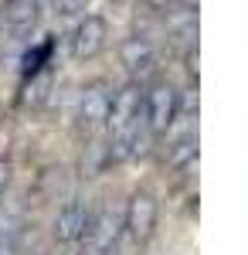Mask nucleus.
Masks as SVG:
<instances>
[{"instance_id": "nucleus-1", "label": "nucleus", "mask_w": 248, "mask_h": 255, "mask_svg": "<svg viewBox=\"0 0 248 255\" xmlns=\"http://www.w3.org/2000/svg\"><path fill=\"white\" fill-rule=\"evenodd\" d=\"M180 113V96L170 82H153L143 92V126L150 136H160L173 126V119Z\"/></svg>"}, {"instance_id": "nucleus-2", "label": "nucleus", "mask_w": 248, "mask_h": 255, "mask_svg": "<svg viewBox=\"0 0 248 255\" xmlns=\"http://www.w3.org/2000/svg\"><path fill=\"white\" fill-rule=\"evenodd\" d=\"M156 218H160V208H156V197L146 194V191H136L126 204V215H123V228L133 242H150L153 232H156Z\"/></svg>"}, {"instance_id": "nucleus-3", "label": "nucleus", "mask_w": 248, "mask_h": 255, "mask_svg": "<svg viewBox=\"0 0 248 255\" xmlns=\"http://www.w3.org/2000/svg\"><path fill=\"white\" fill-rule=\"evenodd\" d=\"M106 38H109V24L99 14H82V20L72 31V58L75 61H92L106 51Z\"/></svg>"}, {"instance_id": "nucleus-4", "label": "nucleus", "mask_w": 248, "mask_h": 255, "mask_svg": "<svg viewBox=\"0 0 248 255\" xmlns=\"http://www.w3.org/2000/svg\"><path fill=\"white\" fill-rule=\"evenodd\" d=\"M143 119V96H139V85H123L119 92H113V102H109V119L106 126L113 133H123Z\"/></svg>"}, {"instance_id": "nucleus-5", "label": "nucleus", "mask_w": 248, "mask_h": 255, "mask_svg": "<svg viewBox=\"0 0 248 255\" xmlns=\"http://www.w3.org/2000/svg\"><path fill=\"white\" fill-rule=\"evenodd\" d=\"M89 218H92V211H89L82 201H68L65 208H58L55 228H51L55 242H61V245L82 242V238H85V228H89Z\"/></svg>"}, {"instance_id": "nucleus-6", "label": "nucleus", "mask_w": 248, "mask_h": 255, "mask_svg": "<svg viewBox=\"0 0 248 255\" xmlns=\"http://www.w3.org/2000/svg\"><path fill=\"white\" fill-rule=\"evenodd\" d=\"M156 44L150 38H143V34H133V38H126L119 44V61L126 65V72L129 75H150L153 68H156Z\"/></svg>"}, {"instance_id": "nucleus-7", "label": "nucleus", "mask_w": 248, "mask_h": 255, "mask_svg": "<svg viewBox=\"0 0 248 255\" xmlns=\"http://www.w3.org/2000/svg\"><path fill=\"white\" fill-rule=\"evenodd\" d=\"M109 102H113V92H109L102 82L85 85L82 96H78V119H82V126H89V129L106 126V119H109Z\"/></svg>"}, {"instance_id": "nucleus-8", "label": "nucleus", "mask_w": 248, "mask_h": 255, "mask_svg": "<svg viewBox=\"0 0 248 255\" xmlns=\"http://www.w3.org/2000/svg\"><path fill=\"white\" fill-rule=\"evenodd\" d=\"M116 238H119V218H116L113 211H99V215L89 218L85 242H89L92 255H106L116 245Z\"/></svg>"}, {"instance_id": "nucleus-9", "label": "nucleus", "mask_w": 248, "mask_h": 255, "mask_svg": "<svg viewBox=\"0 0 248 255\" xmlns=\"http://www.w3.org/2000/svg\"><path fill=\"white\" fill-rule=\"evenodd\" d=\"M3 24L10 34H31L38 24V0H10L3 7Z\"/></svg>"}, {"instance_id": "nucleus-10", "label": "nucleus", "mask_w": 248, "mask_h": 255, "mask_svg": "<svg viewBox=\"0 0 248 255\" xmlns=\"http://www.w3.org/2000/svg\"><path fill=\"white\" fill-rule=\"evenodd\" d=\"M51 7H55L58 17H82L89 0H51Z\"/></svg>"}, {"instance_id": "nucleus-11", "label": "nucleus", "mask_w": 248, "mask_h": 255, "mask_svg": "<svg viewBox=\"0 0 248 255\" xmlns=\"http://www.w3.org/2000/svg\"><path fill=\"white\" fill-rule=\"evenodd\" d=\"M7 184H10V163H3V160H0V191H3Z\"/></svg>"}, {"instance_id": "nucleus-12", "label": "nucleus", "mask_w": 248, "mask_h": 255, "mask_svg": "<svg viewBox=\"0 0 248 255\" xmlns=\"http://www.w3.org/2000/svg\"><path fill=\"white\" fill-rule=\"evenodd\" d=\"M177 3H180V7H184L187 14H191V10H197V0H177Z\"/></svg>"}, {"instance_id": "nucleus-13", "label": "nucleus", "mask_w": 248, "mask_h": 255, "mask_svg": "<svg viewBox=\"0 0 248 255\" xmlns=\"http://www.w3.org/2000/svg\"><path fill=\"white\" fill-rule=\"evenodd\" d=\"M116 3H126V0H116Z\"/></svg>"}, {"instance_id": "nucleus-14", "label": "nucleus", "mask_w": 248, "mask_h": 255, "mask_svg": "<svg viewBox=\"0 0 248 255\" xmlns=\"http://www.w3.org/2000/svg\"><path fill=\"white\" fill-rule=\"evenodd\" d=\"M68 255H75V252H68Z\"/></svg>"}]
</instances>
